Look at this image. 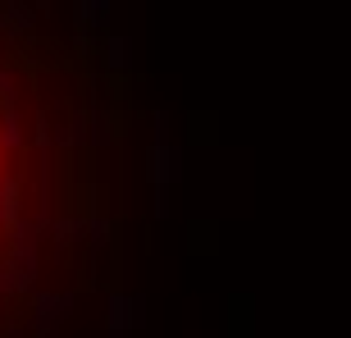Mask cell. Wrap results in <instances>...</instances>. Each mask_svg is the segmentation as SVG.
I'll return each instance as SVG.
<instances>
[{
    "label": "cell",
    "instance_id": "1",
    "mask_svg": "<svg viewBox=\"0 0 351 338\" xmlns=\"http://www.w3.org/2000/svg\"><path fill=\"white\" fill-rule=\"evenodd\" d=\"M10 206H14V142H10V119L0 110V238L10 229Z\"/></svg>",
    "mask_w": 351,
    "mask_h": 338
}]
</instances>
